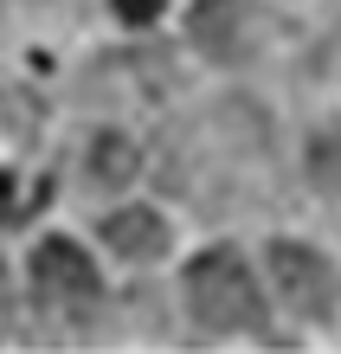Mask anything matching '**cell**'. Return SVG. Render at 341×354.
Listing matches in <instances>:
<instances>
[{
  "label": "cell",
  "instance_id": "cell-10",
  "mask_svg": "<svg viewBox=\"0 0 341 354\" xmlns=\"http://www.w3.org/2000/svg\"><path fill=\"white\" fill-rule=\"evenodd\" d=\"M7 303H13V283H7V264H0V322H7Z\"/></svg>",
  "mask_w": 341,
  "mask_h": 354
},
{
  "label": "cell",
  "instance_id": "cell-3",
  "mask_svg": "<svg viewBox=\"0 0 341 354\" xmlns=\"http://www.w3.org/2000/svg\"><path fill=\"white\" fill-rule=\"evenodd\" d=\"M270 283H277V297H284V309L303 316V322H329L335 303H341L335 264L315 252V245H296V239H270Z\"/></svg>",
  "mask_w": 341,
  "mask_h": 354
},
{
  "label": "cell",
  "instance_id": "cell-8",
  "mask_svg": "<svg viewBox=\"0 0 341 354\" xmlns=\"http://www.w3.org/2000/svg\"><path fill=\"white\" fill-rule=\"evenodd\" d=\"M116 19H129V26H148V19H161V0H110Z\"/></svg>",
  "mask_w": 341,
  "mask_h": 354
},
{
  "label": "cell",
  "instance_id": "cell-4",
  "mask_svg": "<svg viewBox=\"0 0 341 354\" xmlns=\"http://www.w3.org/2000/svg\"><path fill=\"white\" fill-rule=\"evenodd\" d=\"M187 32H194V46L206 58H219V65H245V58L258 52V19H251L245 0H200V7L187 13Z\"/></svg>",
  "mask_w": 341,
  "mask_h": 354
},
{
  "label": "cell",
  "instance_id": "cell-5",
  "mask_svg": "<svg viewBox=\"0 0 341 354\" xmlns=\"http://www.w3.org/2000/svg\"><path fill=\"white\" fill-rule=\"evenodd\" d=\"M103 245H110L122 264H155L167 252V219L155 206H116V213L103 219Z\"/></svg>",
  "mask_w": 341,
  "mask_h": 354
},
{
  "label": "cell",
  "instance_id": "cell-6",
  "mask_svg": "<svg viewBox=\"0 0 341 354\" xmlns=\"http://www.w3.org/2000/svg\"><path fill=\"white\" fill-rule=\"evenodd\" d=\"M136 168H142L136 142L116 136V129H103V136L91 142V155H84V174H91V187H129Z\"/></svg>",
  "mask_w": 341,
  "mask_h": 354
},
{
  "label": "cell",
  "instance_id": "cell-7",
  "mask_svg": "<svg viewBox=\"0 0 341 354\" xmlns=\"http://www.w3.org/2000/svg\"><path fill=\"white\" fill-rule=\"evenodd\" d=\"M309 174H315V187H322V194H341V129H322V136H315Z\"/></svg>",
  "mask_w": 341,
  "mask_h": 354
},
{
  "label": "cell",
  "instance_id": "cell-2",
  "mask_svg": "<svg viewBox=\"0 0 341 354\" xmlns=\"http://www.w3.org/2000/svg\"><path fill=\"white\" fill-rule=\"evenodd\" d=\"M103 283H97V264L77 252L71 239H46L33 252V303L46 309L52 322H84L97 309Z\"/></svg>",
  "mask_w": 341,
  "mask_h": 354
},
{
  "label": "cell",
  "instance_id": "cell-9",
  "mask_svg": "<svg viewBox=\"0 0 341 354\" xmlns=\"http://www.w3.org/2000/svg\"><path fill=\"white\" fill-rule=\"evenodd\" d=\"M19 213V200H13V174H0V219Z\"/></svg>",
  "mask_w": 341,
  "mask_h": 354
},
{
  "label": "cell",
  "instance_id": "cell-1",
  "mask_svg": "<svg viewBox=\"0 0 341 354\" xmlns=\"http://www.w3.org/2000/svg\"><path fill=\"white\" fill-rule=\"evenodd\" d=\"M181 297H187V316L206 335H258L264 328V290L232 245H212V252H200L187 264Z\"/></svg>",
  "mask_w": 341,
  "mask_h": 354
}]
</instances>
